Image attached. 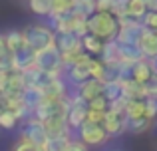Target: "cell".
<instances>
[{
  "mask_svg": "<svg viewBox=\"0 0 157 151\" xmlns=\"http://www.w3.org/2000/svg\"><path fill=\"white\" fill-rule=\"evenodd\" d=\"M101 60V64L107 68V72H115L117 68H121V62H119V54H117V42L111 40V42L104 44V50L98 56Z\"/></svg>",
  "mask_w": 157,
  "mask_h": 151,
  "instance_id": "13",
  "label": "cell"
},
{
  "mask_svg": "<svg viewBox=\"0 0 157 151\" xmlns=\"http://www.w3.org/2000/svg\"><path fill=\"white\" fill-rule=\"evenodd\" d=\"M30 10L38 16H48L50 14V0H28Z\"/></svg>",
  "mask_w": 157,
  "mask_h": 151,
  "instance_id": "32",
  "label": "cell"
},
{
  "mask_svg": "<svg viewBox=\"0 0 157 151\" xmlns=\"http://www.w3.org/2000/svg\"><path fill=\"white\" fill-rule=\"evenodd\" d=\"M4 42H6V48H8L10 54L26 46V38H24V32L22 30H10V32H6V34H4Z\"/></svg>",
  "mask_w": 157,
  "mask_h": 151,
  "instance_id": "23",
  "label": "cell"
},
{
  "mask_svg": "<svg viewBox=\"0 0 157 151\" xmlns=\"http://www.w3.org/2000/svg\"><path fill=\"white\" fill-rule=\"evenodd\" d=\"M68 101H70V109H68L66 123L72 131H78L86 123V117H88V101L76 92L68 93Z\"/></svg>",
  "mask_w": 157,
  "mask_h": 151,
  "instance_id": "5",
  "label": "cell"
},
{
  "mask_svg": "<svg viewBox=\"0 0 157 151\" xmlns=\"http://www.w3.org/2000/svg\"><path fill=\"white\" fill-rule=\"evenodd\" d=\"M115 0H96V12H111Z\"/></svg>",
  "mask_w": 157,
  "mask_h": 151,
  "instance_id": "41",
  "label": "cell"
},
{
  "mask_svg": "<svg viewBox=\"0 0 157 151\" xmlns=\"http://www.w3.org/2000/svg\"><path fill=\"white\" fill-rule=\"evenodd\" d=\"M78 139L82 143H86L88 147H100V145H104L109 139V135H107V131L104 129L101 123H90V121H86L78 129Z\"/></svg>",
  "mask_w": 157,
  "mask_h": 151,
  "instance_id": "7",
  "label": "cell"
},
{
  "mask_svg": "<svg viewBox=\"0 0 157 151\" xmlns=\"http://www.w3.org/2000/svg\"><path fill=\"white\" fill-rule=\"evenodd\" d=\"M104 96L107 97V101H113L121 96V84H119V80L104 81Z\"/></svg>",
  "mask_w": 157,
  "mask_h": 151,
  "instance_id": "30",
  "label": "cell"
},
{
  "mask_svg": "<svg viewBox=\"0 0 157 151\" xmlns=\"http://www.w3.org/2000/svg\"><path fill=\"white\" fill-rule=\"evenodd\" d=\"M0 111H4V101H2V96H0Z\"/></svg>",
  "mask_w": 157,
  "mask_h": 151,
  "instance_id": "45",
  "label": "cell"
},
{
  "mask_svg": "<svg viewBox=\"0 0 157 151\" xmlns=\"http://www.w3.org/2000/svg\"><path fill=\"white\" fill-rule=\"evenodd\" d=\"M104 40L96 38V36L92 34H86L82 36V50L86 52V54H90L92 58H98V56L101 54V50H104Z\"/></svg>",
  "mask_w": 157,
  "mask_h": 151,
  "instance_id": "22",
  "label": "cell"
},
{
  "mask_svg": "<svg viewBox=\"0 0 157 151\" xmlns=\"http://www.w3.org/2000/svg\"><path fill=\"white\" fill-rule=\"evenodd\" d=\"M119 84H121V97H125V100H145L141 84H137L135 80L125 77V80H121Z\"/></svg>",
  "mask_w": 157,
  "mask_h": 151,
  "instance_id": "20",
  "label": "cell"
},
{
  "mask_svg": "<svg viewBox=\"0 0 157 151\" xmlns=\"http://www.w3.org/2000/svg\"><path fill=\"white\" fill-rule=\"evenodd\" d=\"M86 24H88V34L96 36V38L104 40V42L115 40L117 30H119L117 18L111 16L109 12H94V14L86 20Z\"/></svg>",
  "mask_w": 157,
  "mask_h": 151,
  "instance_id": "1",
  "label": "cell"
},
{
  "mask_svg": "<svg viewBox=\"0 0 157 151\" xmlns=\"http://www.w3.org/2000/svg\"><path fill=\"white\" fill-rule=\"evenodd\" d=\"M20 139L44 147V143L48 141V133H46V129H44V123L40 119H36L34 115L28 117V119H24L22 121V129H20Z\"/></svg>",
  "mask_w": 157,
  "mask_h": 151,
  "instance_id": "6",
  "label": "cell"
},
{
  "mask_svg": "<svg viewBox=\"0 0 157 151\" xmlns=\"http://www.w3.org/2000/svg\"><path fill=\"white\" fill-rule=\"evenodd\" d=\"M137 48L145 60H153L157 56V32L149 30V28H143L141 36L137 40Z\"/></svg>",
  "mask_w": 157,
  "mask_h": 151,
  "instance_id": "9",
  "label": "cell"
},
{
  "mask_svg": "<svg viewBox=\"0 0 157 151\" xmlns=\"http://www.w3.org/2000/svg\"><path fill=\"white\" fill-rule=\"evenodd\" d=\"M153 127V121L147 117H125V131L133 133V135H141V133L149 131Z\"/></svg>",
  "mask_w": 157,
  "mask_h": 151,
  "instance_id": "21",
  "label": "cell"
},
{
  "mask_svg": "<svg viewBox=\"0 0 157 151\" xmlns=\"http://www.w3.org/2000/svg\"><path fill=\"white\" fill-rule=\"evenodd\" d=\"M111 16H115V18H127V0H115L113 2V8H111L109 12Z\"/></svg>",
  "mask_w": 157,
  "mask_h": 151,
  "instance_id": "35",
  "label": "cell"
},
{
  "mask_svg": "<svg viewBox=\"0 0 157 151\" xmlns=\"http://www.w3.org/2000/svg\"><path fill=\"white\" fill-rule=\"evenodd\" d=\"M143 115H145L147 119H151V121L157 119V100L145 97V113H143Z\"/></svg>",
  "mask_w": 157,
  "mask_h": 151,
  "instance_id": "36",
  "label": "cell"
},
{
  "mask_svg": "<svg viewBox=\"0 0 157 151\" xmlns=\"http://www.w3.org/2000/svg\"><path fill=\"white\" fill-rule=\"evenodd\" d=\"M56 48L60 54H68V52H84L82 50V38L76 36L74 32L68 34H56Z\"/></svg>",
  "mask_w": 157,
  "mask_h": 151,
  "instance_id": "14",
  "label": "cell"
},
{
  "mask_svg": "<svg viewBox=\"0 0 157 151\" xmlns=\"http://www.w3.org/2000/svg\"><path fill=\"white\" fill-rule=\"evenodd\" d=\"M145 100H127L125 101V117H145Z\"/></svg>",
  "mask_w": 157,
  "mask_h": 151,
  "instance_id": "27",
  "label": "cell"
},
{
  "mask_svg": "<svg viewBox=\"0 0 157 151\" xmlns=\"http://www.w3.org/2000/svg\"><path fill=\"white\" fill-rule=\"evenodd\" d=\"M72 133H66V135H54V137H48V141L44 143V151H64L66 145L70 143L72 139Z\"/></svg>",
  "mask_w": 157,
  "mask_h": 151,
  "instance_id": "25",
  "label": "cell"
},
{
  "mask_svg": "<svg viewBox=\"0 0 157 151\" xmlns=\"http://www.w3.org/2000/svg\"><path fill=\"white\" fill-rule=\"evenodd\" d=\"M149 62H151V68H153V74H157V56L153 60H149Z\"/></svg>",
  "mask_w": 157,
  "mask_h": 151,
  "instance_id": "44",
  "label": "cell"
},
{
  "mask_svg": "<svg viewBox=\"0 0 157 151\" xmlns=\"http://www.w3.org/2000/svg\"><path fill=\"white\" fill-rule=\"evenodd\" d=\"M143 88V96L145 97H153V100H157V74H151L149 80H145L141 84Z\"/></svg>",
  "mask_w": 157,
  "mask_h": 151,
  "instance_id": "33",
  "label": "cell"
},
{
  "mask_svg": "<svg viewBox=\"0 0 157 151\" xmlns=\"http://www.w3.org/2000/svg\"><path fill=\"white\" fill-rule=\"evenodd\" d=\"M104 117H105V111L88 109V117H86V121H90V123H104Z\"/></svg>",
  "mask_w": 157,
  "mask_h": 151,
  "instance_id": "40",
  "label": "cell"
},
{
  "mask_svg": "<svg viewBox=\"0 0 157 151\" xmlns=\"http://www.w3.org/2000/svg\"><path fill=\"white\" fill-rule=\"evenodd\" d=\"M143 28H149V30L157 32V12H145V16L141 18Z\"/></svg>",
  "mask_w": 157,
  "mask_h": 151,
  "instance_id": "37",
  "label": "cell"
},
{
  "mask_svg": "<svg viewBox=\"0 0 157 151\" xmlns=\"http://www.w3.org/2000/svg\"><path fill=\"white\" fill-rule=\"evenodd\" d=\"M18 117L14 115V111H10V109H4V111H0V129H6V131H10V129H14L16 125H18Z\"/></svg>",
  "mask_w": 157,
  "mask_h": 151,
  "instance_id": "31",
  "label": "cell"
},
{
  "mask_svg": "<svg viewBox=\"0 0 157 151\" xmlns=\"http://www.w3.org/2000/svg\"><path fill=\"white\" fill-rule=\"evenodd\" d=\"M42 93L46 100H62V97H68L70 92H68V84L64 81V77H52Z\"/></svg>",
  "mask_w": 157,
  "mask_h": 151,
  "instance_id": "17",
  "label": "cell"
},
{
  "mask_svg": "<svg viewBox=\"0 0 157 151\" xmlns=\"http://www.w3.org/2000/svg\"><path fill=\"white\" fill-rule=\"evenodd\" d=\"M10 64H12V72H26L28 68L34 66V52L28 46L20 48V50L10 54Z\"/></svg>",
  "mask_w": 157,
  "mask_h": 151,
  "instance_id": "12",
  "label": "cell"
},
{
  "mask_svg": "<svg viewBox=\"0 0 157 151\" xmlns=\"http://www.w3.org/2000/svg\"><path fill=\"white\" fill-rule=\"evenodd\" d=\"M76 93H80L86 101H92L94 97H98V96L104 93V81H98V80H94V77H90V80H86L84 84L78 85Z\"/></svg>",
  "mask_w": 157,
  "mask_h": 151,
  "instance_id": "16",
  "label": "cell"
},
{
  "mask_svg": "<svg viewBox=\"0 0 157 151\" xmlns=\"http://www.w3.org/2000/svg\"><path fill=\"white\" fill-rule=\"evenodd\" d=\"M12 151H44L40 145H34L30 143V141H24V139H18V143L14 145V149Z\"/></svg>",
  "mask_w": 157,
  "mask_h": 151,
  "instance_id": "38",
  "label": "cell"
},
{
  "mask_svg": "<svg viewBox=\"0 0 157 151\" xmlns=\"http://www.w3.org/2000/svg\"><path fill=\"white\" fill-rule=\"evenodd\" d=\"M64 151H90V147L86 143H82L78 137H72V139H70V143L66 145Z\"/></svg>",
  "mask_w": 157,
  "mask_h": 151,
  "instance_id": "39",
  "label": "cell"
},
{
  "mask_svg": "<svg viewBox=\"0 0 157 151\" xmlns=\"http://www.w3.org/2000/svg\"><path fill=\"white\" fill-rule=\"evenodd\" d=\"M22 32H24V38H26V46L34 54L44 50V48L56 46V34H54V30L50 26H46V24H32V26H28Z\"/></svg>",
  "mask_w": 157,
  "mask_h": 151,
  "instance_id": "2",
  "label": "cell"
},
{
  "mask_svg": "<svg viewBox=\"0 0 157 151\" xmlns=\"http://www.w3.org/2000/svg\"><path fill=\"white\" fill-rule=\"evenodd\" d=\"M145 12H147V8H145L143 0H127V18H133V20L141 22Z\"/></svg>",
  "mask_w": 157,
  "mask_h": 151,
  "instance_id": "29",
  "label": "cell"
},
{
  "mask_svg": "<svg viewBox=\"0 0 157 151\" xmlns=\"http://www.w3.org/2000/svg\"><path fill=\"white\" fill-rule=\"evenodd\" d=\"M88 64H74V66H70V68H66V70H64L66 77H68V81L72 85H76V88H78V85L84 84L86 80H90V68H88Z\"/></svg>",
  "mask_w": 157,
  "mask_h": 151,
  "instance_id": "18",
  "label": "cell"
},
{
  "mask_svg": "<svg viewBox=\"0 0 157 151\" xmlns=\"http://www.w3.org/2000/svg\"><path fill=\"white\" fill-rule=\"evenodd\" d=\"M6 56H10V52L6 48V42H4V34H0V58H6Z\"/></svg>",
  "mask_w": 157,
  "mask_h": 151,
  "instance_id": "42",
  "label": "cell"
},
{
  "mask_svg": "<svg viewBox=\"0 0 157 151\" xmlns=\"http://www.w3.org/2000/svg\"><path fill=\"white\" fill-rule=\"evenodd\" d=\"M88 68H90V77H94L98 81H107V68L101 64L100 58H92Z\"/></svg>",
  "mask_w": 157,
  "mask_h": 151,
  "instance_id": "28",
  "label": "cell"
},
{
  "mask_svg": "<svg viewBox=\"0 0 157 151\" xmlns=\"http://www.w3.org/2000/svg\"><path fill=\"white\" fill-rule=\"evenodd\" d=\"M117 54H119L121 66H125V68H131L135 62H139L143 58L135 44H117Z\"/></svg>",
  "mask_w": 157,
  "mask_h": 151,
  "instance_id": "15",
  "label": "cell"
},
{
  "mask_svg": "<svg viewBox=\"0 0 157 151\" xmlns=\"http://www.w3.org/2000/svg\"><path fill=\"white\" fill-rule=\"evenodd\" d=\"M88 109H98V111H107L109 109V101H107V97L101 93V96L94 97L92 101H88Z\"/></svg>",
  "mask_w": 157,
  "mask_h": 151,
  "instance_id": "34",
  "label": "cell"
},
{
  "mask_svg": "<svg viewBox=\"0 0 157 151\" xmlns=\"http://www.w3.org/2000/svg\"><path fill=\"white\" fill-rule=\"evenodd\" d=\"M101 125H104V129L107 131L109 137H117V135H121V133H125V115L107 109Z\"/></svg>",
  "mask_w": 157,
  "mask_h": 151,
  "instance_id": "11",
  "label": "cell"
},
{
  "mask_svg": "<svg viewBox=\"0 0 157 151\" xmlns=\"http://www.w3.org/2000/svg\"><path fill=\"white\" fill-rule=\"evenodd\" d=\"M113 151H119V149H113Z\"/></svg>",
  "mask_w": 157,
  "mask_h": 151,
  "instance_id": "46",
  "label": "cell"
},
{
  "mask_svg": "<svg viewBox=\"0 0 157 151\" xmlns=\"http://www.w3.org/2000/svg\"><path fill=\"white\" fill-rule=\"evenodd\" d=\"M96 12V0H74L72 14L80 18H90Z\"/></svg>",
  "mask_w": 157,
  "mask_h": 151,
  "instance_id": "24",
  "label": "cell"
},
{
  "mask_svg": "<svg viewBox=\"0 0 157 151\" xmlns=\"http://www.w3.org/2000/svg\"><path fill=\"white\" fill-rule=\"evenodd\" d=\"M147 12H157V0H143Z\"/></svg>",
  "mask_w": 157,
  "mask_h": 151,
  "instance_id": "43",
  "label": "cell"
},
{
  "mask_svg": "<svg viewBox=\"0 0 157 151\" xmlns=\"http://www.w3.org/2000/svg\"><path fill=\"white\" fill-rule=\"evenodd\" d=\"M26 92L22 72H4L0 74V96L2 100H20Z\"/></svg>",
  "mask_w": 157,
  "mask_h": 151,
  "instance_id": "4",
  "label": "cell"
},
{
  "mask_svg": "<svg viewBox=\"0 0 157 151\" xmlns=\"http://www.w3.org/2000/svg\"><path fill=\"white\" fill-rule=\"evenodd\" d=\"M22 76H24V84H26V88L38 89V92H44V88H46V85L50 84V80H52L46 72H42L40 68H36V66H32V68H28L26 72H22Z\"/></svg>",
  "mask_w": 157,
  "mask_h": 151,
  "instance_id": "10",
  "label": "cell"
},
{
  "mask_svg": "<svg viewBox=\"0 0 157 151\" xmlns=\"http://www.w3.org/2000/svg\"><path fill=\"white\" fill-rule=\"evenodd\" d=\"M72 6H74V0H50V14H48V18L70 14Z\"/></svg>",
  "mask_w": 157,
  "mask_h": 151,
  "instance_id": "26",
  "label": "cell"
},
{
  "mask_svg": "<svg viewBox=\"0 0 157 151\" xmlns=\"http://www.w3.org/2000/svg\"><path fill=\"white\" fill-rule=\"evenodd\" d=\"M34 66L40 68L42 72H46L50 77H62L64 74V64H62V54L56 46L44 48V50L34 54Z\"/></svg>",
  "mask_w": 157,
  "mask_h": 151,
  "instance_id": "3",
  "label": "cell"
},
{
  "mask_svg": "<svg viewBox=\"0 0 157 151\" xmlns=\"http://www.w3.org/2000/svg\"><path fill=\"white\" fill-rule=\"evenodd\" d=\"M117 26H119V30H117V36H115V42L117 44H135L137 46L143 24L133 18H119Z\"/></svg>",
  "mask_w": 157,
  "mask_h": 151,
  "instance_id": "8",
  "label": "cell"
},
{
  "mask_svg": "<svg viewBox=\"0 0 157 151\" xmlns=\"http://www.w3.org/2000/svg\"><path fill=\"white\" fill-rule=\"evenodd\" d=\"M151 74H153V68H151V62L145 58H141L139 62H135L133 66L129 68V77L135 80L137 84H143L145 80H149Z\"/></svg>",
  "mask_w": 157,
  "mask_h": 151,
  "instance_id": "19",
  "label": "cell"
}]
</instances>
